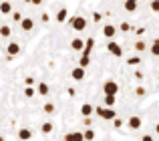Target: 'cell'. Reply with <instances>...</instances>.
I'll use <instances>...</instances> for the list:
<instances>
[{
  "label": "cell",
  "mask_w": 159,
  "mask_h": 141,
  "mask_svg": "<svg viewBox=\"0 0 159 141\" xmlns=\"http://www.w3.org/2000/svg\"><path fill=\"white\" fill-rule=\"evenodd\" d=\"M70 22V28H73V30H85L87 28V18H83V16H73V18L69 20Z\"/></svg>",
  "instance_id": "1"
},
{
  "label": "cell",
  "mask_w": 159,
  "mask_h": 141,
  "mask_svg": "<svg viewBox=\"0 0 159 141\" xmlns=\"http://www.w3.org/2000/svg\"><path fill=\"white\" fill-rule=\"evenodd\" d=\"M97 115L99 117H103V119H115L117 115H115V109L113 107H97Z\"/></svg>",
  "instance_id": "2"
},
{
  "label": "cell",
  "mask_w": 159,
  "mask_h": 141,
  "mask_svg": "<svg viewBox=\"0 0 159 141\" xmlns=\"http://www.w3.org/2000/svg\"><path fill=\"white\" fill-rule=\"evenodd\" d=\"M103 91H105V95H117L119 93V85H117L115 81H107L105 85H103Z\"/></svg>",
  "instance_id": "3"
},
{
  "label": "cell",
  "mask_w": 159,
  "mask_h": 141,
  "mask_svg": "<svg viewBox=\"0 0 159 141\" xmlns=\"http://www.w3.org/2000/svg\"><path fill=\"white\" fill-rule=\"evenodd\" d=\"M107 51H109V52H111V55H113V57H121V55H123V48H121V47H119V44H117V43H115V40H113V39H111V40H109V44H107Z\"/></svg>",
  "instance_id": "4"
},
{
  "label": "cell",
  "mask_w": 159,
  "mask_h": 141,
  "mask_svg": "<svg viewBox=\"0 0 159 141\" xmlns=\"http://www.w3.org/2000/svg\"><path fill=\"white\" fill-rule=\"evenodd\" d=\"M70 48L77 51V52H83V51H85V40H83V39H73V40H70Z\"/></svg>",
  "instance_id": "5"
},
{
  "label": "cell",
  "mask_w": 159,
  "mask_h": 141,
  "mask_svg": "<svg viewBox=\"0 0 159 141\" xmlns=\"http://www.w3.org/2000/svg\"><path fill=\"white\" fill-rule=\"evenodd\" d=\"M70 77H73L75 81H83V79H85V67H81V65H79L77 69H73Z\"/></svg>",
  "instance_id": "6"
},
{
  "label": "cell",
  "mask_w": 159,
  "mask_h": 141,
  "mask_svg": "<svg viewBox=\"0 0 159 141\" xmlns=\"http://www.w3.org/2000/svg\"><path fill=\"white\" fill-rule=\"evenodd\" d=\"M103 34H105V39H115L117 28L113 26V24H105V26H103Z\"/></svg>",
  "instance_id": "7"
},
{
  "label": "cell",
  "mask_w": 159,
  "mask_h": 141,
  "mask_svg": "<svg viewBox=\"0 0 159 141\" xmlns=\"http://www.w3.org/2000/svg\"><path fill=\"white\" fill-rule=\"evenodd\" d=\"M141 117H137V115H133V117H129V129H133V131H137L141 127Z\"/></svg>",
  "instance_id": "8"
},
{
  "label": "cell",
  "mask_w": 159,
  "mask_h": 141,
  "mask_svg": "<svg viewBox=\"0 0 159 141\" xmlns=\"http://www.w3.org/2000/svg\"><path fill=\"white\" fill-rule=\"evenodd\" d=\"M6 52H8V57H16V55H20V47H18V43H10L6 47Z\"/></svg>",
  "instance_id": "9"
},
{
  "label": "cell",
  "mask_w": 159,
  "mask_h": 141,
  "mask_svg": "<svg viewBox=\"0 0 159 141\" xmlns=\"http://www.w3.org/2000/svg\"><path fill=\"white\" fill-rule=\"evenodd\" d=\"M65 141H85V135L79 133V131H73V133L65 135Z\"/></svg>",
  "instance_id": "10"
},
{
  "label": "cell",
  "mask_w": 159,
  "mask_h": 141,
  "mask_svg": "<svg viewBox=\"0 0 159 141\" xmlns=\"http://www.w3.org/2000/svg\"><path fill=\"white\" fill-rule=\"evenodd\" d=\"M20 26H22V30H32V26H34V22H32V18H22L20 20Z\"/></svg>",
  "instance_id": "11"
},
{
  "label": "cell",
  "mask_w": 159,
  "mask_h": 141,
  "mask_svg": "<svg viewBox=\"0 0 159 141\" xmlns=\"http://www.w3.org/2000/svg\"><path fill=\"white\" fill-rule=\"evenodd\" d=\"M30 137H32V131L30 129H20L18 131V139L20 141H28Z\"/></svg>",
  "instance_id": "12"
},
{
  "label": "cell",
  "mask_w": 159,
  "mask_h": 141,
  "mask_svg": "<svg viewBox=\"0 0 159 141\" xmlns=\"http://www.w3.org/2000/svg\"><path fill=\"white\" fill-rule=\"evenodd\" d=\"M52 129H54V125H52L51 121H44V123H43V127H40V131H43L44 135H51V133H52Z\"/></svg>",
  "instance_id": "13"
},
{
  "label": "cell",
  "mask_w": 159,
  "mask_h": 141,
  "mask_svg": "<svg viewBox=\"0 0 159 141\" xmlns=\"http://www.w3.org/2000/svg\"><path fill=\"white\" fill-rule=\"evenodd\" d=\"M66 18H69V12H66V8H61V10L57 12V22H65Z\"/></svg>",
  "instance_id": "14"
},
{
  "label": "cell",
  "mask_w": 159,
  "mask_h": 141,
  "mask_svg": "<svg viewBox=\"0 0 159 141\" xmlns=\"http://www.w3.org/2000/svg\"><path fill=\"white\" fill-rule=\"evenodd\" d=\"M93 111H95V109H93V105H89V103H85V105L81 107V115H83V117H89Z\"/></svg>",
  "instance_id": "15"
},
{
  "label": "cell",
  "mask_w": 159,
  "mask_h": 141,
  "mask_svg": "<svg viewBox=\"0 0 159 141\" xmlns=\"http://www.w3.org/2000/svg\"><path fill=\"white\" fill-rule=\"evenodd\" d=\"M95 47V39H87V43H85V51L81 52V55H91V48Z\"/></svg>",
  "instance_id": "16"
},
{
  "label": "cell",
  "mask_w": 159,
  "mask_h": 141,
  "mask_svg": "<svg viewBox=\"0 0 159 141\" xmlns=\"http://www.w3.org/2000/svg\"><path fill=\"white\" fill-rule=\"evenodd\" d=\"M36 91H39L43 97H47V95H48V85H47V83H39V85H36Z\"/></svg>",
  "instance_id": "17"
},
{
  "label": "cell",
  "mask_w": 159,
  "mask_h": 141,
  "mask_svg": "<svg viewBox=\"0 0 159 141\" xmlns=\"http://www.w3.org/2000/svg\"><path fill=\"white\" fill-rule=\"evenodd\" d=\"M103 103H105L107 107H113L117 103V95H105V101H103Z\"/></svg>",
  "instance_id": "18"
},
{
  "label": "cell",
  "mask_w": 159,
  "mask_h": 141,
  "mask_svg": "<svg viewBox=\"0 0 159 141\" xmlns=\"http://www.w3.org/2000/svg\"><path fill=\"white\" fill-rule=\"evenodd\" d=\"M10 26H8V24H2V26H0V36H2V39H8V36H10Z\"/></svg>",
  "instance_id": "19"
},
{
  "label": "cell",
  "mask_w": 159,
  "mask_h": 141,
  "mask_svg": "<svg viewBox=\"0 0 159 141\" xmlns=\"http://www.w3.org/2000/svg\"><path fill=\"white\" fill-rule=\"evenodd\" d=\"M125 10H127V12H135L137 10V2H133V0H125Z\"/></svg>",
  "instance_id": "20"
},
{
  "label": "cell",
  "mask_w": 159,
  "mask_h": 141,
  "mask_svg": "<svg viewBox=\"0 0 159 141\" xmlns=\"http://www.w3.org/2000/svg\"><path fill=\"white\" fill-rule=\"evenodd\" d=\"M0 12H2V14H10L12 12V4L10 2H2L0 4Z\"/></svg>",
  "instance_id": "21"
},
{
  "label": "cell",
  "mask_w": 159,
  "mask_h": 141,
  "mask_svg": "<svg viewBox=\"0 0 159 141\" xmlns=\"http://www.w3.org/2000/svg\"><path fill=\"white\" fill-rule=\"evenodd\" d=\"M151 55L159 57V39H155V40H153V44H151Z\"/></svg>",
  "instance_id": "22"
},
{
  "label": "cell",
  "mask_w": 159,
  "mask_h": 141,
  "mask_svg": "<svg viewBox=\"0 0 159 141\" xmlns=\"http://www.w3.org/2000/svg\"><path fill=\"white\" fill-rule=\"evenodd\" d=\"M83 135H85V141H93V139H95V131H93V129H87Z\"/></svg>",
  "instance_id": "23"
},
{
  "label": "cell",
  "mask_w": 159,
  "mask_h": 141,
  "mask_svg": "<svg viewBox=\"0 0 159 141\" xmlns=\"http://www.w3.org/2000/svg\"><path fill=\"white\" fill-rule=\"evenodd\" d=\"M43 109H44V113H47V115L54 113V105H52V103H44V107H43Z\"/></svg>",
  "instance_id": "24"
},
{
  "label": "cell",
  "mask_w": 159,
  "mask_h": 141,
  "mask_svg": "<svg viewBox=\"0 0 159 141\" xmlns=\"http://www.w3.org/2000/svg\"><path fill=\"white\" fill-rule=\"evenodd\" d=\"M89 63H91V59H89V55H81V67H89Z\"/></svg>",
  "instance_id": "25"
},
{
  "label": "cell",
  "mask_w": 159,
  "mask_h": 141,
  "mask_svg": "<svg viewBox=\"0 0 159 141\" xmlns=\"http://www.w3.org/2000/svg\"><path fill=\"white\" fill-rule=\"evenodd\" d=\"M135 51H145V40H137V43H135Z\"/></svg>",
  "instance_id": "26"
},
{
  "label": "cell",
  "mask_w": 159,
  "mask_h": 141,
  "mask_svg": "<svg viewBox=\"0 0 159 141\" xmlns=\"http://www.w3.org/2000/svg\"><path fill=\"white\" fill-rule=\"evenodd\" d=\"M24 95H26V97H32V95H34V87H32V85H28L26 89H24Z\"/></svg>",
  "instance_id": "27"
},
{
  "label": "cell",
  "mask_w": 159,
  "mask_h": 141,
  "mask_svg": "<svg viewBox=\"0 0 159 141\" xmlns=\"http://www.w3.org/2000/svg\"><path fill=\"white\" fill-rule=\"evenodd\" d=\"M151 10L159 14V0H151Z\"/></svg>",
  "instance_id": "28"
},
{
  "label": "cell",
  "mask_w": 159,
  "mask_h": 141,
  "mask_svg": "<svg viewBox=\"0 0 159 141\" xmlns=\"http://www.w3.org/2000/svg\"><path fill=\"white\" fill-rule=\"evenodd\" d=\"M139 61H141L139 57H131V59H129V63H127V65H131V67H133V65H139Z\"/></svg>",
  "instance_id": "29"
},
{
  "label": "cell",
  "mask_w": 159,
  "mask_h": 141,
  "mask_svg": "<svg viewBox=\"0 0 159 141\" xmlns=\"http://www.w3.org/2000/svg\"><path fill=\"white\" fill-rule=\"evenodd\" d=\"M12 18H14V22H20V20H22V14H20V12H12Z\"/></svg>",
  "instance_id": "30"
},
{
  "label": "cell",
  "mask_w": 159,
  "mask_h": 141,
  "mask_svg": "<svg viewBox=\"0 0 159 141\" xmlns=\"http://www.w3.org/2000/svg\"><path fill=\"white\" fill-rule=\"evenodd\" d=\"M121 30H123V32H129V30H131V26H129V22H123V24H121Z\"/></svg>",
  "instance_id": "31"
},
{
  "label": "cell",
  "mask_w": 159,
  "mask_h": 141,
  "mask_svg": "<svg viewBox=\"0 0 159 141\" xmlns=\"http://www.w3.org/2000/svg\"><path fill=\"white\" fill-rule=\"evenodd\" d=\"M101 18H103V16H101V12H95V14H93V20H95V22H99Z\"/></svg>",
  "instance_id": "32"
},
{
  "label": "cell",
  "mask_w": 159,
  "mask_h": 141,
  "mask_svg": "<svg viewBox=\"0 0 159 141\" xmlns=\"http://www.w3.org/2000/svg\"><path fill=\"white\" fill-rule=\"evenodd\" d=\"M113 123H115V127H117V129H119V127L123 125V121H121V119H117V117H115V121H113Z\"/></svg>",
  "instance_id": "33"
},
{
  "label": "cell",
  "mask_w": 159,
  "mask_h": 141,
  "mask_svg": "<svg viewBox=\"0 0 159 141\" xmlns=\"http://www.w3.org/2000/svg\"><path fill=\"white\" fill-rule=\"evenodd\" d=\"M141 141H153V137H151V135H143V139H141Z\"/></svg>",
  "instance_id": "34"
},
{
  "label": "cell",
  "mask_w": 159,
  "mask_h": 141,
  "mask_svg": "<svg viewBox=\"0 0 159 141\" xmlns=\"http://www.w3.org/2000/svg\"><path fill=\"white\" fill-rule=\"evenodd\" d=\"M32 4H34V6H40V4H43V0H32Z\"/></svg>",
  "instance_id": "35"
},
{
  "label": "cell",
  "mask_w": 159,
  "mask_h": 141,
  "mask_svg": "<svg viewBox=\"0 0 159 141\" xmlns=\"http://www.w3.org/2000/svg\"><path fill=\"white\" fill-rule=\"evenodd\" d=\"M155 131H157V133H159V123H157V125H155Z\"/></svg>",
  "instance_id": "36"
},
{
  "label": "cell",
  "mask_w": 159,
  "mask_h": 141,
  "mask_svg": "<svg viewBox=\"0 0 159 141\" xmlns=\"http://www.w3.org/2000/svg\"><path fill=\"white\" fill-rule=\"evenodd\" d=\"M26 2H32V0H26Z\"/></svg>",
  "instance_id": "37"
},
{
  "label": "cell",
  "mask_w": 159,
  "mask_h": 141,
  "mask_svg": "<svg viewBox=\"0 0 159 141\" xmlns=\"http://www.w3.org/2000/svg\"><path fill=\"white\" fill-rule=\"evenodd\" d=\"M0 141H4V139H2V137H0Z\"/></svg>",
  "instance_id": "38"
},
{
  "label": "cell",
  "mask_w": 159,
  "mask_h": 141,
  "mask_svg": "<svg viewBox=\"0 0 159 141\" xmlns=\"http://www.w3.org/2000/svg\"><path fill=\"white\" fill-rule=\"evenodd\" d=\"M133 2H137V0H133Z\"/></svg>",
  "instance_id": "39"
},
{
  "label": "cell",
  "mask_w": 159,
  "mask_h": 141,
  "mask_svg": "<svg viewBox=\"0 0 159 141\" xmlns=\"http://www.w3.org/2000/svg\"><path fill=\"white\" fill-rule=\"evenodd\" d=\"M157 79H159V77H157Z\"/></svg>",
  "instance_id": "40"
}]
</instances>
